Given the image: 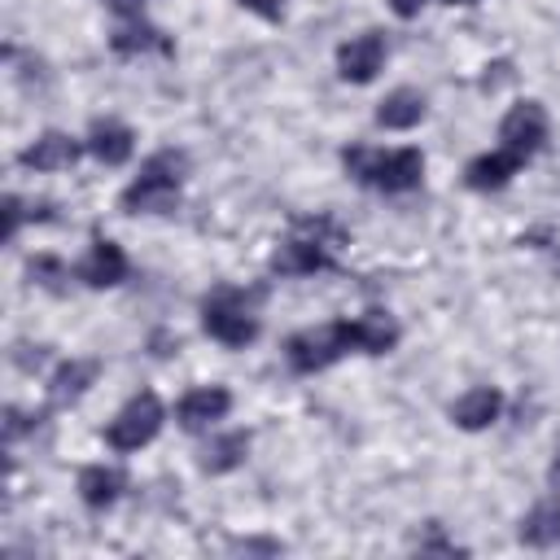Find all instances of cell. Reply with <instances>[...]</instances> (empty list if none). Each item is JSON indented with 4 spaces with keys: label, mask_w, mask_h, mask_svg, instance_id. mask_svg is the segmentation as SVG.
I'll use <instances>...</instances> for the list:
<instances>
[{
    "label": "cell",
    "mask_w": 560,
    "mask_h": 560,
    "mask_svg": "<svg viewBox=\"0 0 560 560\" xmlns=\"http://www.w3.org/2000/svg\"><path fill=\"white\" fill-rule=\"evenodd\" d=\"M184 171H188V158H184V153H175V149L153 153V158L140 166L136 184L122 188V210H127V214H166V210L179 201V179H184Z\"/></svg>",
    "instance_id": "cell-1"
},
{
    "label": "cell",
    "mask_w": 560,
    "mask_h": 560,
    "mask_svg": "<svg viewBox=\"0 0 560 560\" xmlns=\"http://www.w3.org/2000/svg\"><path fill=\"white\" fill-rule=\"evenodd\" d=\"M341 162H346V171L359 184L381 188V192H407L424 175L420 149H394V153H381V149H346Z\"/></svg>",
    "instance_id": "cell-2"
},
{
    "label": "cell",
    "mask_w": 560,
    "mask_h": 560,
    "mask_svg": "<svg viewBox=\"0 0 560 560\" xmlns=\"http://www.w3.org/2000/svg\"><path fill=\"white\" fill-rule=\"evenodd\" d=\"M201 324L223 346H249L258 337V319L249 311V298L241 289H214L201 302Z\"/></svg>",
    "instance_id": "cell-3"
},
{
    "label": "cell",
    "mask_w": 560,
    "mask_h": 560,
    "mask_svg": "<svg viewBox=\"0 0 560 560\" xmlns=\"http://www.w3.org/2000/svg\"><path fill=\"white\" fill-rule=\"evenodd\" d=\"M354 350V332H350V319H337V324H324V328H306V332H293L284 354H289V368L293 372H324L328 363H337L341 354Z\"/></svg>",
    "instance_id": "cell-4"
},
{
    "label": "cell",
    "mask_w": 560,
    "mask_h": 560,
    "mask_svg": "<svg viewBox=\"0 0 560 560\" xmlns=\"http://www.w3.org/2000/svg\"><path fill=\"white\" fill-rule=\"evenodd\" d=\"M162 402H158V394H136L114 420H109V429H105V442L114 446V451H140L144 442H153L158 438V429H162Z\"/></svg>",
    "instance_id": "cell-5"
},
{
    "label": "cell",
    "mask_w": 560,
    "mask_h": 560,
    "mask_svg": "<svg viewBox=\"0 0 560 560\" xmlns=\"http://www.w3.org/2000/svg\"><path fill=\"white\" fill-rule=\"evenodd\" d=\"M499 140H503V149H512L521 158L538 153L542 140H547V114H542V105L538 101H516L503 114V122H499Z\"/></svg>",
    "instance_id": "cell-6"
},
{
    "label": "cell",
    "mask_w": 560,
    "mask_h": 560,
    "mask_svg": "<svg viewBox=\"0 0 560 560\" xmlns=\"http://www.w3.org/2000/svg\"><path fill=\"white\" fill-rule=\"evenodd\" d=\"M319 228H324V223H311V236H293V241H284V245L271 254V267L284 271V276H306V271H324V267H332V254H328V245L319 241Z\"/></svg>",
    "instance_id": "cell-7"
},
{
    "label": "cell",
    "mask_w": 560,
    "mask_h": 560,
    "mask_svg": "<svg viewBox=\"0 0 560 560\" xmlns=\"http://www.w3.org/2000/svg\"><path fill=\"white\" fill-rule=\"evenodd\" d=\"M228 407H232V394H228L223 385H201V389H188V394L179 398L175 420H179L188 433H197V429H210L214 420H223Z\"/></svg>",
    "instance_id": "cell-8"
},
{
    "label": "cell",
    "mask_w": 560,
    "mask_h": 560,
    "mask_svg": "<svg viewBox=\"0 0 560 560\" xmlns=\"http://www.w3.org/2000/svg\"><path fill=\"white\" fill-rule=\"evenodd\" d=\"M381 61H385V39H381L376 31L354 35L350 44L337 48V70H341L346 83H368V79L381 70Z\"/></svg>",
    "instance_id": "cell-9"
},
{
    "label": "cell",
    "mask_w": 560,
    "mask_h": 560,
    "mask_svg": "<svg viewBox=\"0 0 560 560\" xmlns=\"http://www.w3.org/2000/svg\"><path fill=\"white\" fill-rule=\"evenodd\" d=\"M79 162V140H70L66 131H44L35 144L22 149V166L31 171H66Z\"/></svg>",
    "instance_id": "cell-10"
},
{
    "label": "cell",
    "mask_w": 560,
    "mask_h": 560,
    "mask_svg": "<svg viewBox=\"0 0 560 560\" xmlns=\"http://www.w3.org/2000/svg\"><path fill=\"white\" fill-rule=\"evenodd\" d=\"M122 276H127V258H122V249H118L114 241L96 236V241H92V254L79 262V280L92 284V289H109V284H118Z\"/></svg>",
    "instance_id": "cell-11"
},
{
    "label": "cell",
    "mask_w": 560,
    "mask_h": 560,
    "mask_svg": "<svg viewBox=\"0 0 560 560\" xmlns=\"http://www.w3.org/2000/svg\"><path fill=\"white\" fill-rule=\"evenodd\" d=\"M521 153H512V149H494V153H481V158H472L468 162V171H464V179H468V188H477V192H490V188H503L516 171H521Z\"/></svg>",
    "instance_id": "cell-12"
},
{
    "label": "cell",
    "mask_w": 560,
    "mask_h": 560,
    "mask_svg": "<svg viewBox=\"0 0 560 560\" xmlns=\"http://www.w3.org/2000/svg\"><path fill=\"white\" fill-rule=\"evenodd\" d=\"M109 44H114V52H171V39L162 35V31H153L144 18H140V9H131V13H122V22H118V31L109 35Z\"/></svg>",
    "instance_id": "cell-13"
},
{
    "label": "cell",
    "mask_w": 560,
    "mask_h": 560,
    "mask_svg": "<svg viewBox=\"0 0 560 560\" xmlns=\"http://www.w3.org/2000/svg\"><path fill=\"white\" fill-rule=\"evenodd\" d=\"M131 127H122V122H114V118H101V122H92V131H88V153L96 158V162H105V166H122L127 158H131Z\"/></svg>",
    "instance_id": "cell-14"
},
{
    "label": "cell",
    "mask_w": 560,
    "mask_h": 560,
    "mask_svg": "<svg viewBox=\"0 0 560 560\" xmlns=\"http://www.w3.org/2000/svg\"><path fill=\"white\" fill-rule=\"evenodd\" d=\"M499 411H503V398H499V389H490V385H477V389H468L464 398H455V407H451V420L459 424V429H486V424H494L499 420Z\"/></svg>",
    "instance_id": "cell-15"
},
{
    "label": "cell",
    "mask_w": 560,
    "mask_h": 560,
    "mask_svg": "<svg viewBox=\"0 0 560 560\" xmlns=\"http://www.w3.org/2000/svg\"><path fill=\"white\" fill-rule=\"evenodd\" d=\"M350 332H354V350L359 354H385L398 341V324L385 311H368V315L350 319Z\"/></svg>",
    "instance_id": "cell-16"
},
{
    "label": "cell",
    "mask_w": 560,
    "mask_h": 560,
    "mask_svg": "<svg viewBox=\"0 0 560 560\" xmlns=\"http://www.w3.org/2000/svg\"><path fill=\"white\" fill-rule=\"evenodd\" d=\"M122 486H127V477L118 472V468H109V464H88L83 472H79V499L88 503V508H109L118 494H122Z\"/></svg>",
    "instance_id": "cell-17"
},
{
    "label": "cell",
    "mask_w": 560,
    "mask_h": 560,
    "mask_svg": "<svg viewBox=\"0 0 560 560\" xmlns=\"http://www.w3.org/2000/svg\"><path fill=\"white\" fill-rule=\"evenodd\" d=\"M424 118V96L416 88H394L381 105H376V122L389 127V131H407Z\"/></svg>",
    "instance_id": "cell-18"
},
{
    "label": "cell",
    "mask_w": 560,
    "mask_h": 560,
    "mask_svg": "<svg viewBox=\"0 0 560 560\" xmlns=\"http://www.w3.org/2000/svg\"><path fill=\"white\" fill-rule=\"evenodd\" d=\"M92 381H96V363H92V359H70V363H61V368L52 372L48 398H52V402H74Z\"/></svg>",
    "instance_id": "cell-19"
},
{
    "label": "cell",
    "mask_w": 560,
    "mask_h": 560,
    "mask_svg": "<svg viewBox=\"0 0 560 560\" xmlns=\"http://www.w3.org/2000/svg\"><path fill=\"white\" fill-rule=\"evenodd\" d=\"M521 542L525 547H551V542H560V503L556 499L529 508V516L521 521Z\"/></svg>",
    "instance_id": "cell-20"
},
{
    "label": "cell",
    "mask_w": 560,
    "mask_h": 560,
    "mask_svg": "<svg viewBox=\"0 0 560 560\" xmlns=\"http://www.w3.org/2000/svg\"><path fill=\"white\" fill-rule=\"evenodd\" d=\"M245 451H249V433H223V438H214V442H206V451H201V468L206 472H232L241 459H245Z\"/></svg>",
    "instance_id": "cell-21"
},
{
    "label": "cell",
    "mask_w": 560,
    "mask_h": 560,
    "mask_svg": "<svg viewBox=\"0 0 560 560\" xmlns=\"http://www.w3.org/2000/svg\"><path fill=\"white\" fill-rule=\"evenodd\" d=\"M31 280H39L44 289L61 293V284H57V280H66V271H61V262H57V258H35V262H31Z\"/></svg>",
    "instance_id": "cell-22"
},
{
    "label": "cell",
    "mask_w": 560,
    "mask_h": 560,
    "mask_svg": "<svg viewBox=\"0 0 560 560\" xmlns=\"http://www.w3.org/2000/svg\"><path fill=\"white\" fill-rule=\"evenodd\" d=\"M18 223H22V201L18 197H4V241L18 236Z\"/></svg>",
    "instance_id": "cell-23"
},
{
    "label": "cell",
    "mask_w": 560,
    "mask_h": 560,
    "mask_svg": "<svg viewBox=\"0 0 560 560\" xmlns=\"http://www.w3.org/2000/svg\"><path fill=\"white\" fill-rule=\"evenodd\" d=\"M241 4L258 18H267V22H280V0H241Z\"/></svg>",
    "instance_id": "cell-24"
},
{
    "label": "cell",
    "mask_w": 560,
    "mask_h": 560,
    "mask_svg": "<svg viewBox=\"0 0 560 560\" xmlns=\"http://www.w3.org/2000/svg\"><path fill=\"white\" fill-rule=\"evenodd\" d=\"M420 4H424V0H389V9H394L398 18H416V13H420Z\"/></svg>",
    "instance_id": "cell-25"
},
{
    "label": "cell",
    "mask_w": 560,
    "mask_h": 560,
    "mask_svg": "<svg viewBox=\"0 0 560 560\" xmlns=\"http://www.w3.org/2000/svg\"><path fill=\"white\" fill-rule=\"evenodd\" d=\"M114 4V13H131V9H140V0H109Z\"/></svg>",
    "instance_id": "cell-26"
},
{
    "label": "cell",
    "mask_w": 560,
    "mask_h": 560,
    "mask_svg": "<svg viewBox=\"0 0 560 560\" xmlns=\"http://www.w3.org/2000/svg\"><path fill=\"white\" fill-rule=\"evenodd\" d=\"M551 486H556V490H560V459H556V464H551Z\"/></svg>",
    "instance_id": "cell-27"
},
{
    "label": "cell",
    "mask_w": 560,
    "mask_h": 560,
    "mask_svg": "<svg viewBox=\"0 0 560 560\" xmlns=\"http://www.w3.org/2000/svg\"><path fill=\"white\" fill-rule=\"evenodd\" d=\"M446 4H472V0H446Z\"/></svg>",
    "instance_id": "cell-28"
}]
</instances>
